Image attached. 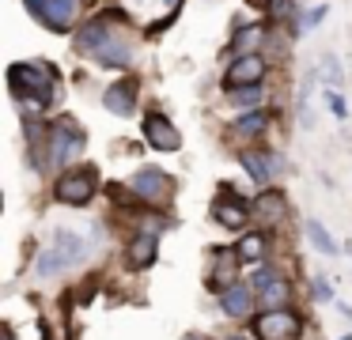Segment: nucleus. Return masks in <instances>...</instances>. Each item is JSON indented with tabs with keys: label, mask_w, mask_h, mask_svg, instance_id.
<instances>
[{
	"label": "nucleus",
	"mask_w": 352,
	"mask_h": 340,
	"mask_svg": "<svg viewBox=\"0 0 352 340\" xmlns=\"http://www.w3.org/2000/svg\"><path fill=\"white\" fill-rule=\"evenodd\" d=\"M265 72H269L265 57H261V53H250V57H235V65L228 68L223 83H228V91H235V87H261Z\"/></svg>",
	"instance_id": "7"
},
{
	"label": "nucleus",
	"mask_w": 352,
	"mask_h": 340,
	"mask_svg": "<svg viewBox=\"0 0 352 340\" xmlns=\"http://www.w3.org/2000/svg\"><path fill=\"white\" fill-rule=\"evenodd\" d=\"M220 302H223V314H231V317H243V314H250V306H254V295H250V287H246V284H231L228 291L220 295Z\"/></svg>",
	"instance_id": "13"
},
{
	"label": "nucleus",
	"mask_w": 352,
	"mask_h": 340,
	"mask_svg": "<svg viewBox=\"0 0 352 340\" xmlns=\"http://www.w3.org/2000/svg\"><path fill=\"white\" fill-rule=\"evenodd\" d=\"M322 76H326V83L337 91V83H341V65H337V57H329V53L322 57Z\"/></svg>",
	"instance_id": "25"
},
{
	"label": "nucleus",
	"mask_w": 352,
	"mask_h": 340,
	"mask_svg": "<svg viewBox=\"0 0 352 340\" xmlns=\"http://www.w3.org/2000/svg\"><path fill=\"white\" fill-rule=\"evenodd\" d=\"M284 212H288V204H284V196L276 193V189H265V193H258V201H254V216H258L261 223H280Z\"/></svg>",
	"instance_id": "12"
},
{
	"label": "nucleus",
	"mask_w": 352,
	"mask_h": 340,
	"mask_svg": "<svg viewBox=\"0 0 352 340\" xmlns=\"http://www.w3.org/2000/svg\"><path fill=\"white\" fill-rule=\"evenodd\" d=\"M27 8H31L50 30H69L72 23H76L80 0H27Z\"/></svg>",
	"instance_id": "6"
},
{
	"label": "nucleus",
	"mask_w": 352,
	"mask_h": 340,
	"mask_svg": "<svg viewBox=\"0 0 352 340\" xmlns=\"http://www.w3.org/2000/svg\"><path fill=\"white\" fill-rule=\"evenodd\" d=\"M314 295H318V299H329V287H326V280H314Z\"/></svg>",
	"instance_id": "30"
},
{
	"label": "nucleus",
	"mask_w": 352,
	"mask_h": 340,
	"mask_svg": "<svg viewBox=\"0 0 352 340\" xmlns=\"http://www.w3.org/2000/svg\"><path fill=\"white\" fill-rule=\"evenodd\" d=\"M54 196L61 204H87L95 196V170H72V174H61L54 185Z\"/></svg>",
	"instance_id": "5"
},
{
	"label": "nucleus",
	"mask_w": 352,
	"mask_h": 340,
	"mask_svg": "<svg viewBox=\"0 0 352 340\" xmlns=\"http://www.w3.org/2000/svg\"><path fill=\"white\" fill-rule=\"evenodd\" d=\"M212 216H216V223H223V227H231V231H239V227L246 223V204L216 201V204H212Z\"/></svg>",
	"instance_id": "17"
},
{
	"label": "nucleus",
	"mask_w": 352,
	"mask_h": 340,
	"mask_svg": "<svg viewBox=\"0 0 352 340\" xmlns=\"http://www.w3.org/2000/svg\"><path fill=\"white\" fill-rule=\"evenodd\" d=\"M326 12H329V8H326V4H318V8H311V15H307V19H303V30H307V27H318V23H322V19H326Z\"/></svg>",
	"instance_id": "28"
},
{
	"label": "nucleus",
	"mask_w": 352,
	"mask_h": 340,
	"mask_svg": "<svg viewBox=\"0 0 352 340\" xmlns=\"http://www.w3.org/2000/svg\"><path fill=\"white\" fill-rule=\"evenodd\" d=\"M31 133H34V144H38V140H42V128L34 125ZM34 166H38V170H42V166H46V155H42V148H34Z\"/></svg>",
	"instance_id": "29"
},
{
	"label": "nucleus",
	"mask_w": 352,
	"mask_h": 340,
	"mask_svg": "<svg viewBox=\"0 0 352 340\" xmlns=\"http://www.w3.org/2000/svg\"><path fill=\"white\" fill-rule=\"evenodd\" d=\"M326 106H329V113H333V117H349V106H344V98L337 95L333 87L326 91Z\"/></svg>",
	"instance_id": "26"
},
{
	"label": "nucleus",
	"mask_w": 352,
	"mask_h": 340,
	"mask_svg": "<svg viewBox=\"0 0 352 340\" xmlns=\"http://www.w3.org/2000/svg\"><path fill=\"white\" fill-rule=\"evenodd\" d=\"M8 83L19 98L34 102L38 110L54 98V72L46 65H27V60H19V65L8 68Z\"/></svg>",
	"instance_id": "2"
},
{
	"label": "nucleus",
	"mask_w": 352,
	"mask_h": 340,
	"mask_svg": "<svg viewBox=\"0 0 352 340\" xmlns=\"http://www.w3.org/2000/svg\"><path fill=\"white\" fill-rule=\"evenodd\" d=\"M261 253H265V238H261V234H243V242H239V257H243V261H258Z\"/></svg>",
	"instance_id": "23"
},
{
	"label": "nucleus",
	"mask_w": 352,
	"mask_h": 340,
	"mask_svg": "<svg viewBox=\"0 0 352 340\" xmlns=\"http://www.w3.org/2000/svg\"><path fill=\"white\" fill-rule=\"evenodd\" d=\"M220 253V261H216V272H212V287H220V291H228L231 284H239V280H231V269H235V257L239 249H216Z\"/></svg>",
	"instance_id": "18"
},
{
	"label": "nucleus",
	"mask_w": 352,
	"mask_h": 340,
	"mask_svg": "<svg viewBox=\"0 0 352 340\" xmlns=\"http://www.w3.org/2000/svg\"><path fill=\"white\" fill-rule=\"evenodd\" d=\"M84 151V133L80 128H69V125H54L50 128V151H46V159L50 163H72V159Z\"/></svg>",
	"instance_id": "8"
},
{
	"label": "nucleus",
	"mask_w": 352,
	"mask_h": 340,
	"mask_svg": "<svg viewBox=\"0 0 352 340\" xmlns=\"http://www.w3.org/2000/svg\"><path fill=\"white\" fill-rule=\"evenodd\" d=\"M307 238H311L314 246L322 249V253H329V257L337 253V242H333V238H329V234H326V227H322L318 219H307Z\"/></svg>",
	"instance_id": "21"
},
{
	"label": "nucleus",
	"mask_w": 352,
	"mask_h": 340,
	"mask_svg": "<svg viewBox=\"0 0 352 340\" xmlns=\"http://www.w3.org/2000/svg\"><path fill=\"white\" fill-rule=\"evenodd\" d=\"M129 189L144 204H152V208H163V204H170V196H175V181H170L163 170H155V166H144V170L133 174Z\"/></svg>",
	"instance_id": "3"
},
{
	"label": "nucleus",
	"mask_w": 352,
	"mask_h": 340,
	"mask_svg": "<svg viewBox=\"0 0 352 340\" xmlns=\"http://www.w3.org/2000/svg\"><path fill=\"white\" fill-rule=\"evenodd\" d=\"M4 340H12V332H8V337H4Z\"/></svg>",
	"instance_id": "31"
},
{
	"label": "nucleus",
	"mask_w": 352,
	"mask_h": 340,
	"mask_svg": "<svg viewBox=\"0 0 352 340\" xmlns=\"http://www.w3.org/2000/svg\"><path fill=\"white\" fill-rule=\"evenodd\" d=\"M243 166H246V174H250L258 185H265V181L276 174V159L269 155V151H246V155H243Z\"/></svg>",
	"instance_id": "14"
},
{
	"label": "nucleus",
	"mask_w": 352,
	"mask_h": 340,
	"mask_svg": "<svg viewBox=\"0 0 352 340\" xmlns=\"http://www.w3.org/2000/svg\"><path fill=\"white\" fill-rule=\"evenodd\" d=\"M129 261L137 264V269H144V264H152V261H155V238H152V234H140V238H133V246H129Z\"/></svg>",
	"instance_id": "19"
},
{
	"label": "nucleus",
	"mask_w": 352,
	"mask_h": 340,
	"mask_svg": "<svg viewBox=\"0 0 352 340\" xmlns=\"http://www.w3.org/2000/svg\"><path fill=\"white\" fill-rule=\"evenodd\" d=\"M254 287H258V299L265 302L269 310H273V306L280 310V302L288 299V287H284V284H280V276H273L269 269H261L258 276H254Z\"/></svg>",
	"instance_id": "11"
},
{
	"label": "nucleus",
	"mask_w": 352,
	"mask_h": 340,
	"mask_svg": "<svg viewBox=\"0 0 352 340\" xmlns=\"http://www.w3.org/2000/svg\"><path fill=\"white\" fill-rule=\"evenodd\" d=\"M269 15H273V19H288V15H292V0H269Z\"/></svg>",
	"instance_id": "27"
},
{
	"label": "nucleus",
	"mask_w": 352,
	"mask_h": 340,
	"mask_svg": "<svg viewBox=\"0 0 352 340\" xmlns=\"http://www.w3.org/2000/svg\"><path fill=\"white\" fill-rule=\"evenodd\" d=\"M80 49L91 53V57L99 60V65H107V68H125L129 57H133V45L125 42V34L110 19L87 23V27L80 30Z\"/></svg>",
	"instance_id": "1"
},
{
	"label": "nucleus",
	"mask_w": 352,
	"mask_h": 340,
	"mask_svg": "<svg viewBox=\"0 0 352 340\" xmlns=\"http://www.w3.org/2000/svg\"><path fill=\"white\" fill-rule=\"evenodd\" d=\"M65 269H69V261L61 257L57 246H50V249L38 253V276H57V272H65Z\"/></svg>",
	"instance_id": "20"
},
{
	"label": "nucleus",
	"mask_w": 352,
	"mask_h": 340,
	"mask_svg": "<svg viewBox=\"0 0 352 340\" xmlns=\"http://www.w3.org/2000/svg\"><path fill=\"white\" fill-rule=\"evenodd\" d=\"M54 246L61 249V257L69 261V269H72V264H80V261H84V253H87L84 238H76L72 231H57L54 234Z\"/></svg>",
	"instance_id": "16"
},
{
	"label": "nucleus",
	"mask_w": 352,
	"mask_h": 340,
	"mask_svg": "<svg viewBox=\"0 0 352 340\" xmlns=\"http://www.w3.org/2000/svg\"><path fill=\"white\" fill-rule=\"evenodd\" d=\"M144 140L152 144L155 151H178L182 148V133H178L163 113H148L144 117Z\"/></svg>",
	"instance_id": "9"
},
{
	"label": "nucleus",
	"mask_w": 352,
	"mask_h": 340,
	"mask_svg": "<svg viewBox=\"0 0 352 340\" xmlns=\"http://www.w3.org/2000/svg\"><path fill=\"white\" fill-rule=\"evenodd\" d=\"M228 98L239 110H254V106L261 102V87H235V91H228Z\"/></svg>",
	"instance_id": "22"
},
{
	"label": "nucleus",
	"mask_w": 352,
	"mask_h": 340,
	"mask_svg": "<svg viewBox=\"0 0 352 340\" xmlns=\"http://www.w3.org/2000/svg\"><path fill=\"white\" fill-rule=\"evenodd\" d=\"M269 125V113H246V117H239V125H235V133H243V136H258L261 128Z\"/></svg>",
	"instance_id": "24"
},
{
	"label": "nucleus",
	"mask_w": 352,
	"mask_h": 340,
	"mask_svg": "<svg viewBox=\"0 0 352 340\" xmlns=\"http://www.w3.org/2000/svg\"><path fill=\"white\" fill-rule=\"evenodd\" d=\"M254 332H258V340H299V332H303V321H299L292 310H265V314L254 321Z\"/></svg>",
	"instance_id": "4"
},
{
	"label": "nucleus",
	"mask_w": 352,
	"mask_h": 340,
	"mask_svg": "<svg viewBox=\"0 0 352 340\" xmlns=\"http://www.w3.org/2000/svg\"><path fill=\"white\" fill-rule=\"evenodd\" d=\"M102 102H107L110 113H118V117H129V113L137 110V83L125 80V83H114V87H107Z\"/></svg>",
	"instance_id": "10"
},
{
	"label": "nucleus",
	"mask_w": 352,
	"mask_h": 340,
	"mask_svg": "<svg viewBox=\"0 0 352 340\" xmlns=\"http://www.w3.org/2000/svg\"><path fill=\"white\" fill-rule=\"evenodd\" d=\"M261 42H265V27H261V23H250V27H243V30L235 34L231 53H235V57H250V53H258Z\"/></svg>",
	"instance_id": "15"
}]
</instances>
